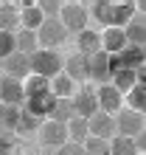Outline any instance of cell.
<instances>
[{
	"mask_svg": "<svg viewBox=\"0 0 146 155\" xmlns=\"http://www.w3.org/2000/svg\"><path fill=\"white\" fill-rule=\"evenodd\" d=\"M84 152H87V155H110V141L90 135V138L84 141Z\"/></svg>",
	"mask_w": 146,
	"mask_h": 155,
	"instance_id": "32",
	"label": "cell"
},
{
	"mask_svg": "<svg viewBox=\"0 0 146 155\" xmlns=\"http://www.w3.org/2000/svg\"><path fill=\"white\" fill-rule=\"evenodd\" d=\"M17 138H14V133H6V130H0V155H17Z\"/></svg>",
	"mask_w": 146,
	"mask_h": 155,
	"instance_id": "33",
	"label": "cell"
},
{
	"mask_svg": "<svg viewBox=\"0 0 146 155\" xmlns=\"http://www.w3.org/2000/svg\"><path fill=\"white\" fill-rule=\"evenodd\" d=\"M87 124H90V135H96V138H107V141L115 138V116L98 110L96 116L87 118Z\"/></svg>",
	"mask_w": 146,
	"mask_h": 155,
	"instance_id": "13",
	"label": "cell"
},
{
	"mask_svg": "<svg viewBox=\"0 0 146 155\" xmlns=\"http://www.w3.org/2000/svg\"><path fill=\"white\" fill-rule=\"evenodd\" d=\"M40 138L45 147H62V144H68L70 141V133H68V124H62V121H53V118H45L42 127H40Z\"/></svg>",
	"mask_w": 146,
	"mask_h": 155,
	"instance_id": "5",
	"label": "cell"
},
{
	"mask_svg": "<svg viewBox=\"0 0 146 155\" xmlns=\"http://www.w3.org/2000/svg\"><path fill=\"white\" fill-rule=\"evenodd\" d=\"M40 127H42V118L34 116V113H28V110L23 107V116H20V124H17V133H20V135H25V133H40Z\"/></svg>",
	"mask_w": 146,
	"mask_h": 155,
	"instance_id": "29",
	"label": "cell"
},
{
	"mask_svg": "<svg viewBox=\"0 0 146 155\" xmlns=\"http://www.w3.org/2000/svg\"><path fill=\"white\" fill-rule=\"evenodd\" d=\"M53 102H56V96H53V90H48V93H40V96H28L25 99V110L34 113V116H40L42 121L45 118H51V110H53Z\"/></svg>",
	"mask_w": 146,
	"mask_h": 155,
	"instance_id": "14",
	"label": "cell"
},
{
	"mask_svg": "<svg viewBox=\"0 0 146 155\" xmlns=\"http://www.w3.org/2000/svg\"><path fill=\"white\" fill-rule=\"evenodd\" d=\"M62 6H65V0H40V8L45 12V17H59Z\"/></svg>",
	"mask_w": 146,
	"mask_h": 155,
	"instance_id": "34",
	"label": "cell"
},
{
	"mask_svg": "<svg viewBox=\"0 0 146 155\" xmlns=\"http://www.w3.org/2000/svg\"><path fill=\"white\" fill-rule=\"evenodd\" d=\"M20 116H23V107H20V104H3V102H0V130L17 133Z\"/></svg>",
	"mask_w": 146,
	"mask_h": 155,
	"instance_id": "21",
	"label": "cell"
},
{
	"mask_svg": "<svg viewBox=\"0 0 146 155\" xmlns=\"http://www.w3.org/2000/svg\"><path fill=\"white\" fill-rule=\"evenodd\" d=\"M3 76H6V74H3V62H0V79H3Z\"/></svg>",
	"mask_w": 146,
	"mask_h": 155,
	"instance_id": "40",
	"label": "cell"
},
{
	"mask_svg": "<svg viewBox=\"0 0 146 155\" xmlns=\"http://www.w3.org/2000/svg\"><path fill=\"white\" fill-rule=\"evenodd\" d=\"M76 40H79V54H84V57H93L101 51V31L84 28L81 34H76Z\"/></svg>",
	"mask_w": 146,
	"mask_h": 155,
	"instance_id": "18",
	"label": "cell"
},
{
	"mask_svg": "<svg viewBox=\"0 0 146 155\" xmlns=\"http://www.w3.org/2000/svg\"><path fill=\"white\" fill-rule=\"evenodd\" d=\"M68 133H70V141L84 144V141L90 138V124H87V118H84V116H73L70 121H68Z\"/></svg>",
	"mask_w": 146,
	"mask_h": 155,
	"instance_id": "23",
	"label": "cell"
},
{
	"mask_svg": "<svg viewBox=\"0 0 146 155\" xmlns=\"http://www.w3.org/2000/svg\"><path fill=\"white\" fill-rule=\"evenodd\" d=\"M115 57H118V62H121V68L138 71V68L146 65V48H143V45H132V42H129L124 51H118Z\"/></svg>",
	"mask_w": 146,
	"mask_h": 155,
	"instance_id": "15",
	"label": "cell"
},
{
	"mask_svg": "<svg viewBox=\"0 0 146 155\" xmlns=\"http://www.w3.org/2000/svg\"><path fill=\"white\" fill-rule=\"evenodd\" d=\"M51 90H53V96H56V99H73V96H76V90H79V85L65 74V71H62V74H56V76L51 79Z\"/></svg>",
	"mask_w": 146,
	"mask_h": 155,
	"instance_id": "20",
	"label": "cell"
},
{
	"mask_svg": "<svg viewBox=\"0 0 146 155\" xmlns=\"http://www.w3.org/2000/svg\"><path fill=\"white\" fill-rule=\"evenodd\" d=\"M126 102H129L132 110L146 113V85H135L129 93H126Z\"/></svg>",
	"mask_w": 146,
	"mask_h": 155,
	"instance_id": "30",
	"label": "cell"
},
{
	"mask_svg": "<svg viewBox=\"0 0 146 155\" xmlns=\"http://www.w3.org/2000/svg\"><path fill=\"white\" fill-rule=\"evenodd\" d=\"M3 74L25 82V79L31 76V57H28V54H23V51H14L11 57L3 59Z\"/></svg>",
	"mask_w": 146,
	"mask_h": 155,
	"instance_id": "10",
	"label": "cell"
},
{
	"mask_svg": "<svg viewBox=\"0 0 146 155\" xmlns=\"http://www.w3.org/2000/svg\"><path fill=\"white\" fill-rule=\"evenodd\" d=\"M65 3H81V0H65Z\"/></svg>",
	"mask_w": 146,
	"mask_h": 155,
	"instance_id": "41",
	"label": "cell"
},
{
	"mask_svg": "<svg viewBox=\"0 0 146 155\" xmlns=\"http://www.w3.org/2000/svg\"><path fill=\"white\" fill-rule=\"evenodd\" d=\"M73 107H76V116H96L101 107H98V93L93 87H79L76 90V96H73Z\"/></svg>",
	"mask_w": 146,
	"mask_h": 155,
	"instance_id": "11",
	"label": "cell"
},
{
	"mask_svg": "<svg viewBox=\"0 0 146 155\" xmlns=\"http://www.w3.org/2000/svg\"><path fill=\"white\" fill-rule=\"evenodd\" d=\"M14 51H17V34L0 28V62H3L6 57H11Z\"/></svg>",
	"mask_w": 146,
	"mask_h": 155,
	"instance_id": "31",
	"label": "cell"
},
{
	"mask_svg": "<svg viewBox=\"0 0 146 155\" xmlns=\"http://www.w3.org/2000/svg\"><path fill=\"white\" fill-rule=\"evenodd\" d=\"M138 155H141V152H138Z\"/></svg>",
	"mask_w": 146,
	"mask_h": 155,
	"instance_id": "43",
	"label": "cell"
},
{
	"mask_svg": "<svg viewBox=\"0 0 146 155\" xmlns=\"http://www.w3.org/2000/svg\"><path fill=\"white\" fill-rule=\"evenodd\" d=\"M126 45H129V40H126V31L124 28H104L101 31V51L118 54V51H124Z\"/></svg>",
	"mask_w": 146,
	"mask_h": 155,
	"instance_id": "16",
	"label": "cell"
},
{
	"mask_svg": "<svg viewBox=\"0 0 146 155\" xmlns=\"http://www.w3.org/2000/svg\"><path fill=\"white\" fill-rule=\"evenodd\" d=\"M65 71V59L59 57L56 48H36L31 54V74H40L45 79H53Z\"/></svg>",
	"mask_w": 146,
	"mask_h": 155,
	"instance_id": "2",
	"label": "cell"
},
{
	"mask_svg": "<svg viewBox=\"0 0 146 155\" xmlns=\"http://www.w3.org/2000/svg\"><path fill=\"white\" fill-rule=\"evenodd\" d=\"M113 85L121 90V93H129V90L138 85V71H132V68H124V71H118V74L113 76Z\"/></svg>",
	"mask_w": 146,
	"mask_h": 155,
	"instance_id": "27",
	"label": "cell"
},
{
	"mask_svg": "<svg viewBox=\"0 0 146 155\" xmlns=\"http://www.w3.org/2000/svg\"><path fill=\"white\" fill-rule=\"evenodd\" d=\"M20 8H31V6H40V0H14Z\"/></svg>",
	"mask_w": 146,
	"mask_h": 155,
	"instance_id": "37",
	"label": "cell"
},
{
	"mask_svg": "<svg viewBox=\"0 0 146 155\" xmlns=\"http://www.w3.org/2000/svg\"><path fill=\"white\" fill-rule=\"evenodd\" d=\"M65 74L76 82V85H81V82L90 79V57H84V54H70V57L65 59Z\"/></svg>",
	"mask_w": 146,
	"mask_h": 155,
	"instance_id": "12",
	"label": "cell"
},
{
	"mask_svg": "<svg viewBox=\"0 0 146 155\" xmlns=\"http://www.w3.org/2000/svg\"><path fill=\"white\" fill-rule=\"evenodd\" d=\"M138 85H146V65L138 68Z\"/></svg>",
	"mask_w": 146,
	"mask_h": 155,
	"instance_id": "38",
	"label": "cell"
},
{
	"mask_svg": "<svg viewBox=\"0 0 146 155\" xmlns=\"http://www.w3.org/2000/svg\"><path fill=\"white\" fill-rule=\"evenodd\" d=\"M23 85H25V96H40V93H48L51 90V79H45L40 74H31Z\"/></svg>",
	"mask_w": 146,
	"mask_h": 155,
	"instance_id": "28",
	"label": "cell"
},
{
	"mask_svg": "<svg viewBox=\"0 0 146 155\" xmlns=\"http://www.w3.org/2000/svg\"><path fill=\"white\" fill-rule=\"evenodd\" d=\"M135 6H138V12H143V14H146V0H135Z\"/></svg>",
	"mask_w": 146,
	"mask_h": 155,
	"instance_id": "39",
	"label": "cell"
},
{
	"mask_svg": "<svg viewBox=\"0 0 146 155\" xmlns=\"http://www.w3.org/2000/svg\"><path fill=\"white\" fill-rule=\"evenodd\" d=\"M135 144H138V152H141V155H146V130L135 135Z\"/></svg>",
	"mask_w": 146,
	"mask_h": 155,
	"instance_id": "36",
	"label": "cell"
},
{
	"mask_svg": "<svg viewBox=\"0 0 146 155\" xmlns=\"http://www.w3.org/2000/svg\"><path fill=\"white\" fill-rule=\"evenodd\" d=\"M68 28L65 23L59 20V17H45V23L40 25V31H36V37H40V48H59L62 42L68 40Z\"/></svg>",
	"mask_w": 146,
	"mask_h": 155,
	"instance_id": "3",
	"label": "cell"
},
{
	"mask_svg": "<svg viewBox=\"0 0 146 155\" xmlns=\"http://www.w3.org/2000/svg\"><path fill=\"white\" fill-rule=\"evenodd\" d=\"M56 155H87L84 152V144H76V141H68L56 150Z\"/></svg>",
	"mask_w": 146,
	"mask_h": 155,
	"instance_id": "35",
	"label": "cell"
},
{
	"mask_svg": "<svg viewBox=\"0 0 146 155\" xmlns=\"http://www.w3.org/2000/svg\"><path fill=\"white\" fill-rule=\"evenodd\" d=\"M59 20L65 23V28L73 31V34H81L87 28V8L81 3H65L59 12Z\"/></svg>",
	"mask_w": 146,
	"mask_h": 155,
	"instance_id": "6",
	"label": "cell"
},
{
	"mask_svg": "<svg viewBox=\"0 0 146 155\" xmlns=\"http://www.w3.org/2000/svg\"><path fill=\"white\" fill-rule=\"evenodd\" d=\"M115 76V71H113V57H110L107 51H98L90 57V79L98 82V85H110Z\"/></svg>",
	"mask_w": 146,
	"mask_h": 155,
	"instance_id": "7",
	"label": "cell"
},
{
	"mask_svg": "<svg viewBox=\"0 0 146 155\" xmlns=\"http://www.w3.org/2000/svg\"><path fill=\"white\" fill-rule=\"evenodd\" d=\"M135 12V0H93V17L104 23V28H126Z\"/></svg>",
	"mask_w": 146,
	"mask_h": 155,
	"instance_id": "1",
	"label": "cell"
},
{
	"mask_svg": "<svg viewBox=\"0 0 146 155\" xmlns=\"http://www.w3.org/2000/svg\"><path fill=\"white\" fill-rule=\"evenodd\" d=\"M126 40L132 45H146V14L143 12H135V17L126 23Z\"/></svg>",
	"mask_w": 146,
	"mask_h": 155,
	"instance_id": "17",
	"label": "cell"
},
{
	"mask_svg": "<svg viewBox=\"0 0 146 155\" xmlns=\"http://www.w3.org/2000/svg\"><path fill=\"white\" fill-rule=\"evenodd\" d=\"M110 155H138V144L135 138L115 135V138H110Z\"/></svg>",
	"mask_w": 146,
	"mask_h": 155,
	"instance_id": "25",
	"label": "cell"
},
{
	"mask_svg": "<svg viewBox=\"0 0 146 155\" xmlns=\"http://www.w3.org/2000/svg\"><path fill=\"white\" fill-rule=\"evenodd\" d=\"M25 85L23 79H14V76H3L0 79V102L3 104H25Z\"/></svg>",
	"mask_w": 146,
	"mask_h": 155,
	"instance_id": "9",
	"label": "cell"
},
{
	"mask_svg": "<svg viewBox=\"0 0 146 155\" xmlns=\"http://www.w3.org/2000/svg\"><path fill=\"white\" fill-rule=\"evenodd\" d=\"M0 28L3 31H20V6L14 3H0Z\"/></svg>",
	"mask_w": 146,
	"mask_h": 155,
	"instance_id": "19",
	"label": "cell"
},
{
	"mask_svg": "<svg viewBox=\"0 0 146 155\" xmlns=\"http://www.w3.org/2000/svg\"><path fill=\"white\" fill-rule=\"evenodd\" d=\"M138 133H143V113L132 110H118L115 113V135H126V138H135Z\"/></svg>",
	"mask_w": 146,
	"mask_h": 155,
	"instance_id": "4",
	"label": "cell"
},
{
	"mask_svg": "<svg viewBox=\"0 0 146 155\" xmlns=\"http://www.w3.org/2000/svg\"><path fill=\"white\" fill-rule=\"evenodd\" d=\"M96 93H98V107H101V113L115 116L118 110H124V93L113 85V82H110V85H98Z\"/></svg>",
	"mask_w": 146,
	"mask_h": 155,
	"instance_id": "8",
	"label": "cell"
},
{
	"mask_svg": "<svg viewBox=\"0 0 146 155\" xmlns=\"http://www.w3.org/2000/svg\"><path fill=\"white\" fill-rule=\"evenodd\" d=\"M73 116H76L73 99H56V102H53V110H51V118H53V121H62V124H68Z\"/></svg>",
	"mask_w": 146,
	"mask_h": 155,
	"instance_id": "24",
	"label": "cell"
},
{
	"mask_svg": "<svg viewBox=\"0 0 146 155\" xmlns=\"http://www.w3.org/2000/svg\"><path fill=\"white\" fill-rule=\"evenodd\" d=\"M40 48V37H36V31H28V28H20L17 31V51H23V54H31Z\"/></svg>",
	"mask_w": 146,
	"mask_h": 155,
	"instance_id": "26",
	"label": "cell"
},
{
	"mask_svg": "<svg viewBox=\"0 0 146 155\" xmlns=\"http://www.w3.org/2000/svg\"><path fill=\"white\" fill-rule=\"evenodd\" d=\"M45 23V12L40 6H31V8H20V25L28 31H40V25Z\"/></svg>",
	"mask_w": 146,
	"mask_h": 155,
	"instance_id": "22",
	"label": "cell"
},
{
	"mask_svg": "<svg viewBox=\"0 0 146 155\" xmlns=\"http://www.w3.org/2000/svg\"><path fill=\"white\" fill-rule=\"evenodd\" d=\"M143 48H146V45H143Z\"/></svg>",
	"mask_w": 146,
	"mask_h": 155,
	"instance_id": "42",
	"label": "cell"
}]
</instances>
